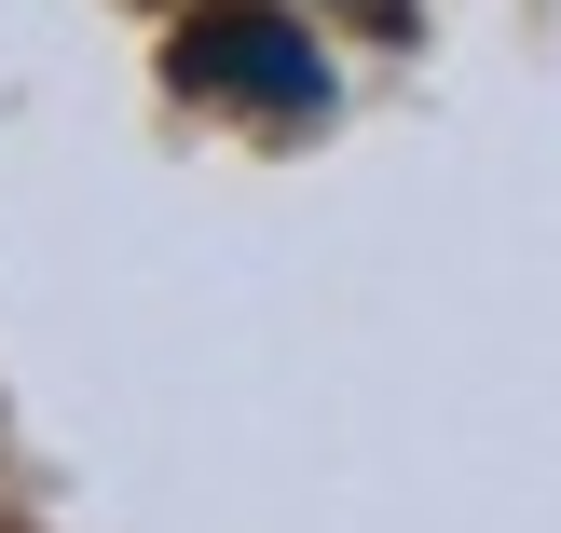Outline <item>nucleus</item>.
Instances as JSON below:
<instances>
[{"label": "nucleus", "instance_id": "obj_1", "mask_svg": "<svg viewBox=\"0 0 561 533\" xmlns=\"http://www.w3.org/2000/svg\"><path fill=\"white\" fill-rule=\"evenodd\" d=\"M179 82L192 96H247L274 124V109H288V124H316L329 109V55L301 42V14H261V0H233V14H206L179 42Z\"/></svg>", "mask_w": 561, "mask_h": 533}, {"label": "nucleus", "instance_id": "obj_2", "mask_svg": "<svg viewBox=\"0 0 561 533\" xmlns=\"http://www.w3.org/2000/svg\"><path fill=\"white\" fill-rule=\"evenodd\" d=\"M356 14H398V0H356Z\"/></svg>", "mask_w": 561, "mask_h": 533}]
</instances>
